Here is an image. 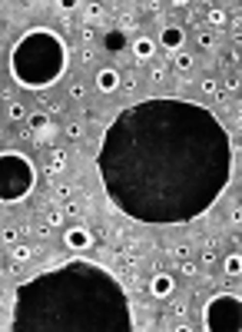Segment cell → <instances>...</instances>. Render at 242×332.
<instances>
[{"instance_id": "e0dca14e", "label": "cell", "mask_w": 242, "mask_h": 332, "mask_svg": "<svg viewBox=\"0 0 242 332\" xmlns=\"http://www.w3.org/2000/svg\"><path fill=\"white\" fill-rule=\"evenodd\" d=\"M47 222H50V226H60V222H63V209H50V213H47Z\"/></svg>"}, {"instance_id": "6da1fadb", "label": "cell", "mask_w": 242, "mask_h": 332, "mask_svg": "<svg viewBox=\"0 0 242 332\" xmlns=\"http://www.w3.org/2000/svg\"><path fill=\"white\" fill-rule=\"evenodd\" d=\"M229 295H216L209 306H206V329H223V332H232L239 329V309L236 306H229Z\"/></svg>"}, {"instance_id": "7c38bea8", "label": "cell", "mask_w": 242, "mask_h": 332, "mask_svg": "<svg viewBox=\"0 0 242 332\" xmlns=\"http://www.w3.org/2000/svg\"><path fill=\"white\" fill-rule=\"evenodd\" d=\"M199 90H203L206 96H219V83H216L212 76H203V80H199Z\"/></svg>"}, {"instance_id": "7402d4cb", "label": "cell", "mask_w": 242, "mask_h": 332, "mask_svg": "<svg viewBox=\"0 0 242 332\" xmlns=\"http://www.w3.org/2000/svg\"><path fill=\"white\" fill-rule=\"evenodd\" d=\"M203 262H216V249H212V246H206V249H203Z\"/></svg>"}, {"instance_id": "5b68a950", "label": "cell", "mask_w": 242, "mask_h": 332, "mask_svg": "<svg viewBox=\"0 0 242 332\" xmlns=\"http://www.w3.org/2000/svg\"><path fill=\"white\" fill-rule=\"evenodd\" d=\"M96 90L100 93H116L120 90V74H116V70H100V74H96Z\"/></svg>"}, {"instance_id": "52a82bcc", "label": "cell", "mask_w": 242, "mask_h": 332, "mask_svg": "<svg viewBox=\"0 0 242 332\" xmlns=\"http://www.w3.org/2000/svg\"><path fill=\"white\" fill-rule=\"evenodd\" d=\"M103 47H106L110 54H120V50H126V34H123V30H110V34L103 37Z\"/></svg>"}, {"instance_id": "ba28073f", "label": "cell", "mask_w": 242, "mask_h": 332, "mask_svg": "<svg viewBox=\"0 0 242 332\" xmlns=\"http://www.w3.org/2000/svg\"><path fill=\"white\" fill-rule=\"evenodd\" d=\"M173 67H176L179 74H192V67H196V56H192V54H176Z\"/></svg>"}, {"instance_id": "484cf974", "label": "cell", "mask_w": 242, "mask_h": 332, "mask_svg": "<svg viewBox=\"0 0 242 332\" xmlns=\"http://www.w3.org/2000/svg\"><path fill=\"white\" fill-rule=\"evenodd\" d=\"M229 220H232V222H242V209H239V206H232V213H229Z\"/></svg>"}, {"instance_id": "4fadbf2b", "label": "cell", "mask_w": 242, "mask_h": 332, "mask_svg": "<svg viewBox=\"0 0 242 332\" xmlns=\"http://www.w3.org/2000/svg\"><path fill=\"white\" fill-rule=\"evenodd\" d=\"M199 47H203V50H216V47H219V40H216V34H199Z\"/></svg>"}, {"instance_id": "2e32d148", "label": "cell", "mask_w": 242, "mask_h": 332, "mask_svg": "<svg viewBox=\"0 0 242 332\" xmlns=\"http://www.w3.org/2000/svg\"><path fill=\"white\" fill-rule=\"evenodd\" d=\"M30 256H34V249H30V246H14V259H17V262H27Z\"/></svg>"}, {"instance_id": "9c48e42d", "label": "cell", "mask_w": 242, "mask_h": 332, "mask_svg": "<svg viewBox=\"0 0 242 332\" xmlns=\"http://www.w3.org/2000/svg\"><path fill=\"white\" fill-rule=\"evenodd\" d=\"M223 269H225V276H229V279L242 276V259L236 256V253H232V256H225V266H223Z\"/></svg>"}, {"instance_id": "603a6c76", "label": "cell", "mask_w": 242, "mask_h": 332, "mask_svg": "<svg viewBox=\"0 0 242 332\" xmlns=\"http://www.w3.org/2000/svg\"><path fill=\"white\" fill-rule=\"evenodd\" d=\"M186 313H189L186 302H176V306H173V315H186Z\"/></svg>"}, {"instance_id": "277c9868", "label": "cell", "mask_w": 242, "mask_h": 332, "mask_svg": "<svg viewBox=\"0 0 242 332\" xmlns=\"http://www.w3.org/2000/svg\"><path fill=\"white\" fill-rule=\"evenodd\" d=\"M173 289H176V282H173V276H169V273H156V276H153V282H149V293L156 295V299H169V295H173Z\"/></svg>"}, {"instance_id": "9a60e30c", "label": "cell", "mask_w": 242, "mask_h": 332, "mask_svg": "<svg viewBox=\"0 0 242 332\" xmlns=\"http://www.w3.org/2000/svg\"><path fill=\"white\" fill-rule=\"evenodd\" d=\"M166 63H153V70H149V80H156V83H159V80H166Z\"/></svg>"}, {"instance_id": "8fae6325", "label": "cell", "mask_w": 242, "mask_h": 332, "mask_svg": "<svg viewBox=\"0 0 242 332\" xmlns=\"http://www.w3.org/2000/svg\"><path fill=\"white\" fill-rule=\"evenodd\" d=\"M206 20H209L212 27H223V23H225L229 17H225V10H223V7H209V14H206Z\"/></svg>"}, {"instance_id": "ac0fdd59", "label": "cell", "mask_w": 242, "mask_h": 332, "mask_svg": "<svg viewBox=\"0 0 242 332\" xmlns=\"http://www.w3.org/2000/svg\"><path fill=\"white\" fill-rule=\"evenodd\" d=\"M67 133H70L73 140H80V136H83V123H70V127H67Z\"/></svg>"}, {"instance_id": "30bf717a", "label": "cell", "mask_w": 242, "mask_h": 332, "mask_svg": "<svg viewBox=\"0 0 242 332\" xmlns=\"http://www.w3.org/2000/svg\"><path fill=\"white\" fill-rule=\"evenodd\" d=\"M63 163H67V153H63V149H53V153H50V176H56V173L63 169Z\"/></svg>"}, {"instance_id": "ffe728a7", "label": "cell", "mask_w": 242, "mask_h": 332, "mask_svg": "<svg viewBox=\"0 0 242 332\" xmlns=\"http://www.w3.org/2000/svg\"><path fill=\"white\" fill-rule=\"evenodd\" d=\"M179 273H183V276H196V262H183V266H179Z\"/></svg>"}, {"instance_id": "d4e9b609", "label": "cell", "mask_w": 242, "mask_h": 332, "mask_svg": "<svg viewBox=\"0 0 242 332\" xmlns=\"http://www.w3.org/2000/svg\"><path fill=\"white\" fill-rule=\"evenodd\" d=\"M225 63H239V54H236V50H225Z\"/></svg>"}, {"instance_id": "d6986e66", "label": "cell", "mask_w": 242, "mask_h": 332, "mask_svg": "<svg viewBox=\"0 0 242 332\" xmlns=\"http://www.w3.org/2000/svg\"><path fill=\"white\" fill-rule=\"evenodd\" d=\"M83 14L86 17H100V3H83Z\"/></svg>"}, {"instance_id": "4316f807", "label": "cell", "mask_w": 242, "mask_h": 332, "mask_svg": "<svg viewBox=\"0 0 242 332\" xmlns=\"http://www.w3.org/2000/svg\"><path fill=\"white\" fill-rule=\"evenodd\" d=\"M120 23H123V30H130V27H133V23H136V17H133V14H126V17H123V20H120Z\"/></svg>"}, {"instance_id": "8992f818", "label": "cell", "mask_w": 242, "mask_h": 332, "mask_svg": "<svg viewBox=\"0 0 242 332\" xmlns=\"http://www.w3.org/2000/svg\"><path fill=\"white\" fill-rule=\"evenodd\" d=\"M153 54H156V43H153L149 37H136V40H133V56H136V63L153 60Z\"/></svg>"}, {"instance_id": "cb8c5ba5", "label": "cell", "mask_w": 242, "mask_h": 332, "mask_svg": "<svg viewBox=\"0 0 242 332\" xmlns=\"http://www.w3.org/2000/svg\"><path fill=\"white\" fill-rule=\"evenodd\" d=\"M53 193H56V200H67V196H70V186H56Z\"/></svg>"}, {"instance_id": "44dd1931", "label": "cell", "mask_w": 242, "mask_h": 332, "mask_svg": "<svg viewBox=\"0 0 242 332\" xmlns=\"http://www.w3.org/2000/svg\"><path fill=\"white\" fill-rule=\"evenodd\" d=\"M83 93H86V87H83V83H73V87H70V96H73V100H80Z\"/></svg>"}, {"instance_id": "3957f363", "label": "cell", "mask_w": 242, "mask_h": 332, "mask_svg": "<svg viewBox=\"0 0 242 332\" xmlns=\"http://www.w3.org/2000/svg\"><path fill=\"white\" fill-rule=\"evenodd\" d=\"M63 242H67L70 249H90V246H93V236H90V229H83V226H73V229H67Z\"/></svg>"}, {"instance_id": "5bb4252c", "label": "cell", "mask_w": 242, "mask_h": 332, "mask_svg": "<svg viewBox=\"0 0 242 332\" xmlns=\"http://www.w3.org/2000/svg\"><path fill=\"white\" fill-rule=\"evenodd\" d=\"M7 116H10V120H14V123H20V120H27V110H23V107H20L17 100H10V113H7Z\"/></svg>"}, {"instance_id": "7a4b0ae2", "label": "cell", "mask_w": 242, "mask_h": 332, "mask_svg": "<svg viewBox=\"0 0 242 332\" xmlns=\"http://www.w3.org/2000/svg\"><path fill=\"white\" fill-rule=\"evenodd\" d=\"M183 43H186V34H183V27H176V23H169L163 27V34H159V47L163 50H183Z\"/></svg>"}]
</instances>
